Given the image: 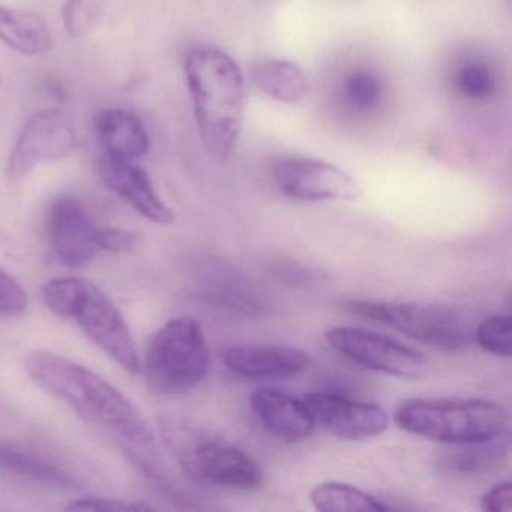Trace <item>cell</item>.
Returning a JSON list of instances; mask_svg holds the SVG:
<instances>
[{"label": "cell", "mask_w": 512, "mask_h": 512, "mask_svg": "<svg viewBox=\"0 0 512 512\" xmlns=\"http://www.w3.org/2000/svg\"><path fill=\"white\" fill-rule=\"evenodd\" d=\"M29 379L85 421L122 439L148 445L154 433L133 401L91 368L49 350H32L25 358Z\"/></svg>", "instance_id": "cell-1"}, {"label": "cell", "mask_w": 512, "mask_h": 512, "mask_svg": "<svg viewBox=\"0 0 512 512\" xmlns=\"http://www.w3.org/2000/svg\"><path fill=\"white\" fill-rule=\"evenodd\" d=\"M184 67L200 142L212 160L223 163L244 130V74L229 53L206 44L187 53Z\"/></svg>", "instance_id": "cell-2"}, {"label": "cell", "mask_w": 512, "mask_h": 512, "mask_svg": "<svg viewBox=\"0 0 512 512\" xmlns=\"http://www.w3.org/2000/svg\"><path fill=\"white\" fill-rule=\"evenodd\" d=\"M40 295L47 310L74 323L119 367L133 374L142 371L130 328L100 287L85 278L58 277L46 281Z\"/></svg>", "instance_id": "cell-3"}, {"label": "cell", "mask_w": 512, "mask_h": 512, "mask_svg": "<svg viewBox=\"0 0 512 512\" xmlns=\"http://www.w3.org/2000/svg\"><path fill=\"white\" fill-rule=\"evenodd\" d=\"M401 430L446 445L482 442L508 431V412L482 398H413L394 415Z\"/></svg>", "instance_id": "cell-4"}, {"label": "cell", "mask_w": 512, "mask_h": 512, "mask_svg": "<svg viewBox=\"0 0 512 512\" xmlns=\"http://www.w3.org/2000/svg\"><path fill=\"white\" fill-rule=\"evenodd\" d=\"M211 352L202 326L190 317L164 323L149 341L145 355L146 382L161 395L196 389L208 376Z\"/></svg>", "instance_id": "cell-5"}, {"label": "cell", "mask_w": 512, "mask_h": 512, "mask_svg": "<svg viewBox=\"0 0 512 512\" xmlns=\"http://www.w3.org/2000/svg\"><path fill=\"white\" fill-rule=\"evenodd\" d=\"M343 307L352 316L388 326L437 350L455 352L473 338L467 317L448 305L350 299Z\"/></svg>", "instance_id": "cell-6"}, {"label": "cell", "mask_w": 512, "mask_h": 512, "mask_svg": "<svg viewBox=\"0 0 512 512\" xmlns=\"http://www.w3.org/2000/svg\"><path fill=\"white\" fill-rule=\"evenodd\" d=\"M170 440L185 472L202 484L236 491H256L265 484L259 463L236 446L220 440H182L173 433Z\"/></svg>", "instance_id": "cell-7"}, {"label": "cell", "mask_w": 512, "mask_h": 512, "mask_svg": "<svg viewBox=\"0 0 512 512\" xmlns=\"http://www.w3.org/2000/svg\"><path fill=\"white\" fill-rule=\"evenodd\" d=\"M325 340L344 358L376 373L398 379H419L427 373V359L422 353L379 332L334 326L326 331Z\"/></svg>", "instance_id": "cell-8"}, {"label": "cell", "mask_w": 512, "mask_h": 512, "mask_svg": "<svg viewBox=\"0 0 512 512\" xmlns=\"http://www.w3.org/2000/svg\"><path fill=\"white\" fill-rule=\"evenodd\" d=\"M79 136L70 113L44 109L35 113L23 128L8 160V176L25 178L40 164L62 160L76 151Z\"/></svg>", "instance_id": "cell-9"}, {"label": "cell", "mask_w": 512, "mask_h": 512, "mask_svg": "<svg viewBox=\"0 0 512 512\" xmlns=\"http://www.w3.org/2000/svg\"><path fill=\"white\" fill-rule=\"evenodd\" d=\"M272 179L281 194L301 202H353L362 193L346 170L314 158H283L272 167Z\"/></svg>", "instance_id": "cell-10"}, {"label": "cell", "mask_w": 512, "mask_h": 512, "mask_svg": "<svg viewBox=\"0 0 512 512\" xmlns=\"http://www.w3.org/2000/svg\"><path fill=\"white\" fill-rule=\"evenodd\" d=\"M103 229L95 224L76 197H59L47 212L50 248L56 259L68 268H82L100 253Z\"/></svg>", "instance_id": "cell-11"}, {"label": "cell", "mask_w": 512, "mask_h": 512, "mask_svg": "<svg viewBox=\"0 0 512 512\" xmlns=\"http://www.w3.org/2000/svg\"><path fill=\"white\" fill-rule=\"evenodd\" d=\"M314 422L326 433L341 440L361 442L382 436L389 427V416L374 403L350 400L332 392H310L302 397Z\"/></svg>", "instance_id": "cell-12"}, {"label": "cell", "mask_w": 512, "mask_h": 512, "mask_svg": "<svg viewBox=\"0 0 512 512\" xmlns=\"http://www.w3.org/2000/svg\"><path fill=\"white\" fill-rule=\"evenodd\" d=\"M100 175L104 185L124 200L146 220L161 226H169L175 220L172 209L163 202L148 172L133 161L118 160L103 155Z\"/></svg>", "instance_id": "cell-13"}, {"label": "cell", "mask_w": 512, "mask_h": 512, "mask_svg": "<svg viewBox=\"0 0 512 512\" xmlns=\"http://www.w3.org/2000/svg\"><path fill=\"white\" fill-rule=\"evenodd\" d=\"M224 364L244 379L286 380L301 374L310 364V356L289 344H256L227 350Z\"/></svg>", "instance_id": "cell-14"}, {"label": "cell", "mask_w": 512, "mask_h": 512, "mask_svg": "<svg viewBox=\"0 0 512 512\" xmlns=\"http://www.w3.org/2000/svg\"><path fill=\"white\" fill-rule=\"evenodd\" d=\"M250 404L263 428L281 442H304L316 430V422L304 400L287 392L260 388L251 395Z\"/></svg>", "instance_id": "cell-15"}, {"label": "cell", "mask_w": 512, "mask_h": 512, "mask_svg": "<svg viewBox=\"0 0 512 512\" xmlns=\"http://www.w3.org/2000/svg\"><path fill=\"white\" fill-rule=\"evenodd\" d=\"M94 128L106 157L134 161L148 154L151 146L148 130L130 110H101L95 116Z\"/></svg>", "instance_id": "cell-16"}, {"label": "cell", "mask_w": 512, "mask_h": 512, "mask_svg": "<svg viewBox=\"0 0 512 512\" xmlns=\"http://www.w3.org/2000/svg\"><path fill=\"white\" fill-rule=\"evenodd\" d=\"M200 295L211 304L244 314H262L266 310L265 301L250 283L223 266H212L203 272Z\"/></svg>", "instance_id": "cell-17"}, {"label": "cell", "mask_w": 512, "mask_h": 512, "mask_svg": "<svg viewBox=\"0 0 512 512\" xmlns=\"http://www.w3.org/2000/svg\"><path fill=\"white\" fill-rule=\"evenodd\" d=\"M452 451H445L439 466L443 472L452 475H484L496 472L508 460V434L482 440V442L454 445Z\"/></svg>", "instance_id": "cell-18"}, {"label": "cell", "mask_w": 512, "mask_h": 512, "mask_svg": "<svg viewBox=\"0 0 512 512\" xmlns=\"http://www.w3.org/2000/svg\"><path fill=\"white\" fill-rule=\"evenodd\" d=\"M0 41L20 55L37 56L50 49L52 35L40 14L0 7Z\"/></svg>", "instance_id": "cell-19"}, {"label": "cell", "mask_w": 512, "mask_h": 512, "mask_svg": "<svg viewBox=\"0 0 512 512\" xmlns=\"http://www.w3.org/2000/svg\"><path fill=\"white\" fill-rule=\"evenodd\" d=\"M253 82L263 94L283 104H298L310 94V80L298 64L271 59L257 65Z\"/></svg>", "instance_id": "cell-20"}, {"label": "cell", "mask_w": 512, "mask_h": 512, "mask_svg": "<svg viewBox=\"0 0 512 512\" xmlns=\"http://www.w3.org/2000/svg\"><path fill=\"white\" fill-rule=\"evenodd\" d=\"M0 469L47 487L61 490H76L82 487L79 479L56 464L50 463L46 458L8 443L0 442Z\"/></svg>", "instance_id": "cell-21"}, {"label": "cell", "mask_w": 512, "mask_h": 512, "mask_svg": "<svg viewBox=\"0 0 512 512\" xmlns=\"http://www.w3.org/2000/svg\"><path fill=\"white\" fill-rule=\"evenodd\" d=\"M311 503L322 512H385L389 506L352 484L326 481L311 491Z\"/></svg>", "instance_id": "cell-22"}, {"label": "cell", "mask_w": 512, "mask_h": 512, "mask_svg": "<svg viewBox=\"0 0 512 512\" xmlns=\"http://www.w3.org/2000/svg\"><path fill=\"white\" fill-rule=\"evenodd\" d=\"M473 338L484 352L509 358L512 355V317L493 314L473 329Z\"/></svg>", "instance_id": "cell-23"}, {"label": "cell", "mask_w": 512, "mask_h": 512, "mask_svg": "<svg viewBox=\"0 0 512 512\" xmlns=\"http://www.w3.org/2000/svg\"><path fill=\"white\" fill-rule=\"evenodd\" d=\"M344 94L355 109L367 112L374 109L382 100V82L379 77L368 71H356L347 77Z\"/></svg>", "instance_id": "cell-24"}, {"label": "cell", "mask_w": 512, "mask_h": 512, "mask_svg": "<svg viewBox=\"0 0 512 512\" xmlns=\"http://www.w3.org/2000/svg\"><path fill=\"white\" fill-rule=\"evenodd\" d=\"M103 14L100 0H67L62 8V20L68 35L80 38L88 34Z\"/></svg>", "instance_id": "cell-25"}, {"label": "cell", "mask_w": 512, "mask_h": 512, "mask_svg": "<svg viewBox=\"0 0 512 512\" xmlns=\"http://www.w3.org/2000/svg\"><path fill=\"white\" fill-rule=\"evenodd\" d=\"M455 85L463 97L473 101L487 100L494 92V77L485 65L469 64L460 68Z\"/></svg>", "instance_id": "cell-26"}, {"label": "cell", "mask_w": 512, "mask_h": 512, "mask_svg": "<svg viewBox=\"0 0 512 512\" xmlns=\"http://www.w3.org/2000/svg\"><path fill=\"white\" fill-rule=\"evenodd\" d=\"M29 299L26 290L16 278L0 268V317L17 319L28 311Z\"/></svg>", "instance_id": "cell-27"}, {"label": "cell", "mask_w": 512, "mask_h": 512, "mask_svg": "<svg viewBox=\"0 0 512 512\" xmlns=\"http://www.w3.org/2000/svg\"><path fill=\"white\" fill-rule=\"evenodd\" d=\"M68 511H148L154 509L148 503L131 502V500L115 499V497H85L67 506Z\"/></svg>", "instance_id": "cell-28"}, {"label": "cell", "mask_w": 512, "mask_h": 512, "mask_svg": "<svg viewBox=\"0 0 512 512\" xmlns=\"http://www.w3.org/2000/svg\"><path fill=\"white\" fill-rule=\"evenodd\" d=\"M139 236L128 230L104 227L101 235V251L109 253H128L139 245Z\"/></svg>", "instance_id": "cell-29"}, {"label": "cell", "mask_w": 512, "mask_h": 512, "mask_svg": "<svg viewBox=\"0 0 512 512\" xmlns=\"http://www.w3.org/2000/svg\"><path fill=\"white\" fill-rule=\"evenodd\" d=\"M481 508L487 512H503L512 509V484L500 481L481 497Z\"/></svg>", "instance_id": "cell-30"}, {"label": "cell", "mask_w": 512, "mask_h": 512, "mask_svg": "<svg viewBox=\"0 0 512 512\" xmlns=\"http://www.w3.org/2000/svg\"><path fill=\"white\" fill-rule=\"evenodd\" d=\"M280 275L286 280L292 281V283H307L314 278L313 272L307 271V269H299L298 266H290V268H281Z\"/></svg>", "instance_id": "cell-31"}]
</instances>
